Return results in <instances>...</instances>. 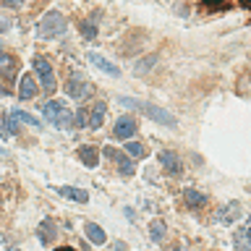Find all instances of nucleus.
<instances>
[{
    "label": "nucleus",
    "mask_w": 251,
    "mask_h": 251,
    "mask_svg": "<svg viewBox=\"0 0 251 251\" xmlns=\"http://www.w3.org/2000/svg\"><path fill=\"white\" fill-rule=\"evenodd\" d=\"M118 102L126 105L128 110H139L141 115L152 118V121H157L160 126H168V128H176V126H178L176 115L168 113V110H162V107H157V105H149V102H141V100H133V97H121Z\"/></svg>",
    "instance_id": "f257e3e1"
},
{
    "label": "nucleus",
    "mask_w": 251,
    "mask_h": 251,
    "mask_svg": "<svg viewBox=\"0 0 251 251\" xmlns=\"http://www.w3.org/2000/svg\"><path fill=\"white\" fill-rule=\"evenodd\" d=\"M39 110H42V115H45L52 126H58V128H74V126H76V115L71 113V110L63 105V102H55V100L42 102V105H39Z\"/></svg>",
    "instance_id": "f03ea898"
},
{
    "label": "nucleus",
    "mask_w": 251,
    "mask_h": 251,
    "mask_svg": "<svg viewBox=\"0 0 251 251\" xmlns=\"http://www.w3.org/2000/svg\"><path fill=\"white\" fill-rule=\"evenodd\" d=\"M66 26H68L66 16H63L60 11H47L37 24V34L42 39H55V37H60L63 31H66Z\"/></svg>",
    "instance_id": "7ed1b4c3"
},
{
    "label": "nucleus",
    "mask_w": 251,
    "mask_h": 251,
    "mask_svg": "<svg viewBox=\"0 0 251 251\" xmlns=\"http://www.w3.org/2000/svg\"><path fill=\"white\" fill-rule=\"evenodd\" d=\"M34 74L39 76V81H42V92L45 94H52L55 92V76H52V68H50V63H47L45 58H34Z\"/></svg>",
    "instance_id": "20e7f679"
},
{
    "label": "nucleus",
    "mask_w": 251,
    "mask_h": 251,
    "mask_svg": "<svg viewBox=\"0 0 251 251\" xmlns=\"http://www.w3.org/2000/svg\"><path fill=\"white\" fill-rule=\"evenodd\" d=\"M105 157H107V160H115V162H118V170H121L123 176H133V173H136V165H133L131 157H126V152H118V149L105 147Z\"/></svg>",
    "instance_id": "39448f33"
},
{
    "label": "nucleus",
    "mask_w": 251,
    "mask_h": 251,
    "mask_svg": "<svg viewBox=\"0 0 251 251\" xmlns=\"http://www.w3.org/2000/svg\"><path fill=\"white\" fill-rule=\"evenodd\" d=\"M66 92H68L74 100H84V97H89V94H92V84L86 81L84 76H74V78L68 81Z\"/></svg>",
    "instance_id": "423d86ee"
},
{
    "label": "nucleus",
    "mask_w": 251,
    "mask_h": 251,
    "mask_svg": "<svg viewBox=\"0 0 251 251\" xmlns=\"http://www.w3.org/2000/svg\"><path fill=\"white\" fill-rule=\"evenodd\" d=\"M113 133L118 139H123V141H128L133 133H136V121H133L131 115H121L115 121V128H113Z\"/></svg>",
    "instance_id": "0eeeda50"
},
{
    "label": "nucleus",
    "mask_w": 251,
    "mask_h": 251,
    "mask_svg": "<svg viewBox=\"0 0 251 251\" xmlns=\"http://www.w3.org/2000/svg\"><path fill=\"white\" fill-rule=\"evenodd\" d=\"M233 243H235V251H251V220H246L233 233Z\"/></svg>",
    "instance_id": "6e6552de"
},
{
    "label": "nucleus",
    "mask_w": 251,
    "mask_h": 251,
    "mask_svg": "<svg viewBox=\"0 0 251 251\" xmlns=\"http://www.w3.org/2000/svg\"><path fill=\"white\" fill-rule=\"evenodd\" d=\"M86 60L89 63H94V66H97L100 71H105L107 76H121V71H118V66H113V63H110L105 55H100V52H89L86 55Z\"/></svg>",
    "instance_id": "1a4fd4ad"
},
{
    "label": "nucleus",
    "mask_w": 251,
    "mask_h": 251,
    "mask_svg": "<svg viewBox=\"0 0 251 251\" xmlns=\"http://www.w3.org/2000/svg\"><path fill=\"white\" fill-rule=\"evenodd\" d=\"M19 97L21 100L37 97V81H34V76H31V74H24L21 76V81H19Z\"/></svg>",
    "instance_id": "9d476101"
},
{
    "label": "nucleus",
    "mask_w": 251,
    "mask_h": 251,
    "mask_svg": "<svg viewBox=\"0 0 251 251\" xmlns=\"http://www.w3.org/2000/svg\"><path fill=\"white\" fill-rule=\"evenodd\" d=\"M160 162H162V168L168 170L170 176H180V170H183V165H180L176 152H160Z\"/></svg>",
    "instance_id": "9b49d317"
},
{
    "label": "nucleus",
    "mask_w": 251,
    "mask_h": 251,
    "mask_svg": "<svg viewBox=\"0 0 251 251\" xmlns=\"http://www.w3.org/2000/svg\"><path fill=\"white\" fill-rule=\"evenodd\" d=\"M241 215H243V212H241V204L233 201V204H225V207L220 209L217 220H220V223H225V225H230V223H235V220H238Z\"/></svg>",
    "instance_id": "f8f14e48"
},
{
    "label": "nucleus",
    "mask_w": 251,
    "mask_h": 251,
    "mask_svg": "<svg viewBox=\"0 0 251 251\" xmlns=\"http://www.w3.org/2000/svg\"><path fill=\"white\" fill-rule=\"evenodd\" d=\"M60 196H66V199H74V201H78V204H86L89 201V194L84 191V188H74V186H58L55 188Z\"/></svg>",
    "instance_id": "ddd939ff"
},
{
    "label": "nucleus",
    "mask_w": 251,
    "mask_h": 251,
    "mask_svg": "<svg viewBox=\"0 0 251 251\" xmlns=\"http://www.w3.org/2000/svg\"><path fill=\"white\" fill-rule=\"evenodd\" d=\"M84 233H86V238H89L92 243H97V246H102V243L107 241L105 230H102L97 223H84Z\"/></svg>",
    "instance_id": "4468645a"
},
{
    "label": "nucleus",
    "mask_w": 251,
    "mask_h": 251,
    "mask_svg": "<svg viewBox=\"0 0 251 251\" xmlns=\"http://www.w3.org/2000/svg\"><path fill=\"white\" fill-rule=\"evenodd\" d=\"M78 160H81L86 168H97L100 165V152L94 147H81L78 149Z\"/></svg>",
    "instance_id": "2eb2a0df"
},
{
    "label": "nucleus",
    "mask_w": 251,
    "mask_h": 251,
    "mask_svg": "<svg viewBox=\"0 0 251 251\" xmlns=\"http://www.w3.org/2000/svg\"><path fill=\"white\" fill-rule=\"evenodd\" d=\"M105 113H107L105 102H97V105L92 107V115H89V128H100L102 121H105Z\"/></svg>",
    "instance_id": "dca6fc26"
},
{
    "label": "nucleus",
    "mask_w": 251,
    "mask_h": 251,
    "mask_svg": "<svg viewBox=\"0 0 251 251\" xmlns=\"http://www.w3.org/2000/svg\"><path fill=\"white\" fill-rule=\"evenodd\" d=\"M55 233H58V230H55L52 220H45V223L39 225V241H42V243H50L55 238Z\"/></svg>",
    "instance_id": "f3484780"
},
{
    "label": "nucleus",
    "mask_w": 251,
    "mask_h": 251,
    "mask_svg": "<svg viewBox=\"0 0 251 251\" xmlns=\"http://www.w3.org/2000/svg\"><path fill=\"white\" fill-rule=\"evenodd\" d=\"M186 201L191 204V207H204V204H207V196L199 194L196 188H186Z\"/></svg>",
    "instance_id": "a211bd4d"
},
{
    "label": "nucleus",
    "mask_w": 251,
    "mask_h": 251,
    "mask_svg": "<svg viewBox=\"0 0 251 251\" xmlns=\"http://www.w3.org/2000/svg\"><path fill=\"white\" fill-rule=\"evenodd\" d=\"M126 152H128L133 160H139V157H144L147 154V149H144V144H139V141H126Z\"/></svg>",
    "instance_id": "6ab92c4d"
},
{
    "label": "nucleus",
    "mask_w": 251,
    "mask_h": 251,
    "mask_svg": "<svg viewBox=\"0 0 251 251\" xmlns=\"http://www.w3.org/2000/svg\"><path fill=\"white\" fill-rule=\"evenodd\" d=\"M149 235H152V241H162L165 238V223L162 220H154V223L149 225Z\"/></svg>",
    "instance_id": "aec40b11"
},
{
    "label": "nucleus",
    "mask_w": 251,
    "mask_h": 251,
    "mask_svg": "<svg viewBox=\"0 0 251 251\" xmlns=\"http://www.w3.org/2000/svg\"><path fill=\"white\" fill-rule=\"evenodd\" d=\"M11 115L16 118V121L26 123V126H39V121H37V118H34V115H29V113H24V110H13Z\"/></svg>",
    "instance_id": "412c9836"
},
{
    "label": "nucleus",
    "mask_w": 251,
    "mask_h": 251,
    "mask_svg": "<svg viewBox=\"0 0 251 251\" xmlns=\"http://www.w3.org/2000/svg\"><path fill=\"white\" fill-rule=\"evenodd\" d=\"M154 60H157L154 55H149V58H144V60H141V66H136V74L141 76V74H144V71H149V68L154 66Z\"/></svg>",
    "instance_id": "4be33fe9"
},
{
    "label": "nucleus",
    "mask_w": 251,
    "mask_h": 251,
    "mask_svg": "<svg viewBox=\"0 0 251 251\" xmlns=\"http://www.w3.org/2000/svg\"><path fill=\"white\" fill-rule=\"evenodd\" d=\"M76 126H89V113H86V110L81 107V110H76Z\"/></svg>",
    "instance_id": "5701e85b"
},
{
    "label": "nucleus",
    "mask_w": 251,
    "mask_h": 251,
    "mask_svg": "<svg viewBox=\"0 0 251 251\" xmlns=\"http://www.w3.org/2000/svg\"><path fill=\"white\" fill-rule=\"evenodd\" d=\"M81 34H86L89 39L97 37V29H94V24H89V21H81Z\"/></svg>",
    "instance_id": "b1692460"
},
{
    "label": "nucleus",
    "mask_w": 251,
    "mask_h": 251,
    "mask_svg": "<svg viewBox=\"0 0 251 251\" xmlns=\"http://www.w3.org/2000/svg\"><path fill=\"white\" fill-rule=\"evenodd\" d=\"M0 71L11 74V58H8V55H0Z\"/></svg>",
    "instance_id": "393cba45"
},
{
    "label": "nucleus",
    "mask_w": 251,
    "mask_h": 251,
    "mask_svg": "<svg viewBox=\"0 0 251 251\" xmlns=\"http://www.w3.org/2000/svg\"><path fill=\"white\" fill-rule=\"evenodd\" d=\"M16 123H19V121H16L13 115L8 118V121H5V126H8V133H16V131H19V126H16Z\"/></svg>",
    "instance_id": "a878e982"
},
{
    "label": "nucleus",
    "mask_w": 251,
    "mask_h": 251,
    "mask_svg": "<svg viewBox=\"0 0 251 251\" xmlns=\"http://www.w3.org/2000/svg\"><path fill=\"white\" fill-rule=\"evenodd\" d=\"M11 29V24H8V19H0V34H3V31H8Z\"/></svg>",
    "instance_id": "bb28decb"
},
{
    "label": "nucleus",
    "mask_w": 251,
    "mask_h": 251,
    "mask_svg": "<svg viewBox=\"0 0 251 251\" xmlns=\"http://www.w3.org/2000/svg\"><path fill=\"white\" fill-rule=\"evenodd\" d=\"M204 3H207V5H223L225 0H204Z\"/></svg>",
    "instance_id": "cd10ccee"
},
{
    "label": "nucleus",
    "mask_w": 251,
    "mask_h": 251,
    "mask_svg": "<svg viewBox=\"0 0 251 251\" xmlns=\"http://www.w3.org/2000/svg\"><path fill=\"white\" fill-rule=\"evenodd\" d=\"M24 0H8V5H21Z\"/></svg>",
    "instance_id": "c85d7f7f"
},
{
    "label": "nucleus",
    "mask_w": 251,
    "mask_h": 251,
    "mask_svg": "<svg viewBox=\"0 0 251 251\" xmlns=\"http://www.w3.org/2000/svg\"><path fill=\"white\" fill-rule=\"evenodd\" d=\"M55 251H74L71 246H60V249H55Z\"/></svg>",
    "instance_id": "c756f323"
},
{
    "label": "nucleus",
    "mask_w": 251,
    "mask_h": 251,
    "mask_svg": "<svg viewBox=\"0 0 251 251\" xmlns=\"http://www.w3.org/2000/svg\"><path fill=\"white\" fill-rule=\"evenodd\" d=\"M241 3H243V5H249V8H251V0H241Z\"/></svg>",
    "instance_id": "7c9ffc66"
},
{
    "label": "nucleus",
    "mask_w": 251,
    "mask_h": 251,
    "mask_svg": "<svg viewBox=\"0 0 251 251\" xmlns=\"http://www.w3.org/2000/svg\"><path fill=\"white\" fill-rule=\"evenodd\" d=\"M3 133H5V131H3V126H0V136H3Z\"/></svg>",
    "instance_id": "2f4dec72"
},
{
    "label": "nucleus",
    "mask_w": 251,
    "mask_h": 251,
    "mask_svg": "<svg viewBox=\"0 0 251 251\" xmlns=\"http://www.w3.org/2000/svg\"><path fill=\"white\" fill-rule=\"evenodd\" d=\"M0 154H5V149H3V147H0Z\"/></svg>",
    "instance_id": "473e14b6"
},
{
    "label": "nucleus",
    "mask_w": 251,
    "mask_h": 251,
    "mask_svg": "<svg viewBox=\"0 0 251 251\" xmlns=\"http://www.w3.org/2000/svg\"><path fill=\"white\" fill-rule=\"evenodd\" d=\"M11 251H19V249H11Z\"/></svg>",
    "instance_id": "72a5a7b5"
}]
</instances>
